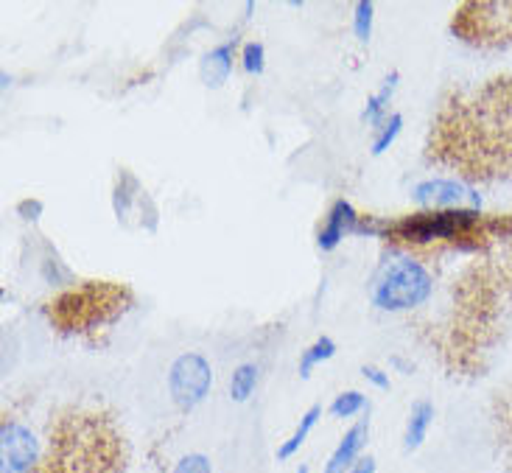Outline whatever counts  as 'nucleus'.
I'll return each instance as SVG.
<instances>
[{
  "mask_svg": "<svg viewBox=\"0 0 512 473\" xmlns=\"http://www.w3.org/2000/svg\"><path fill=\"white\" fill-rule=\"evenodd\" d=\"M129 462L124 432L112 415L96 409H65L48 426L34 473H124Z\"/></svg>",
  "mask_w": 512,
  "mask_h": 473,
  "instance_id": "nucleus-1",
  "label": "nucleus"
},
{
  "mask_svg": "<svg viewBox=\"0 0 512 473\" xmlns=\"http://www.w3.org/2000/svg\"><path fill=\"white\" fill-rule=\"evenodd\" d=\"M129 306H132V292L126 286L110 283V280H98V283L93 280V283H82V286L68 289L56 300H51L48 317L59 331L84 334L98 325L115 322Z\"/></svg>",
  "mask_w": 512,
  "mask_h": 473,
  "instance_id": "nucleus-2",
  "label": "nucleus"
},
{
  "mask_svg": "<svg viewBox=\"0 0 512 473\" xmlns=\"http://www.w3.org/2000/svg\"><path fill=\"white\" fill-rule=\"evenodd\" d=\"M434 280L417 258H392L370 280V300L381 311H412L431 297Z\"/></svg>",
  "mask_w": 512,
  "mask_h": 473,
  "instance_id": "nucleus-3",
  "label": "nucleus"
},
{
  "mask_svg": "<svg viewBox=\"0 0 512 473\" xmlns=\"http://www.w3.org/2000/svg\"><path fill=\"white\" fill-rule=\"evenodd\" d=\"M451 34L476 48H510L512 0L462 3L451 17Z\"/></svg>",
  "mask_w": 512,
  "mask_h": 473,
  "instance_id": "nucleus-4",
  "label": "nucleus"
},
{
  "mask_svg": "<svg viewBox=\"0 0 512 473\" xmlns=\"http://www.w3.org/2000/svg\"><path fill=\"white\" fill-rule=\"evenodd\" d=\"M213 367L202 353H182L168 370V395L180 412H191L210 395Z\"/></svg>",
  "mask_w": 512,
  "mask_h": 473,
  "instance_id": "nucleus-5",
  "label": "nucleus"
},
{
  "mask_svg": "<svg viewBox=\"0 0 512 473\" xmlns=\"http://www.w3.org/2000/svg\"><path fill=\"white\" fill-rule=\"evenodd\" d=\"M40 457V440L26 423L9 418L0 423V473H34Z\"/></svg>",
  "mask_w": 512,
  "mask_h": 473,
  "instance_id": "nucleus-6",
  "label": "nucleus"
},
{
  "mask_svg": "<svg viewBox=\"0 0 512 473\" xmlns=\"http://www.w3.org/2000/svg\"><path fill=\"white\" fill-rule=\"evenodd\" d=\"M412 196L423 210H482V196L465 180H426Z\"/></svg>",
  "mask_w": 512,
  "mask_h": 473,
  "instance_id": "nucleus-7",
  "label": "nucleus"
},
{
  "mask_svg": "<svg viewBox=\"0 0 512 473\" xmlns=\"http://www.w3.org/2000/svg\"><path fill=\"white\" fill-rule=\"evenodd\" d=\"M370 429H373V420H370V415L356 420V423H353V426L345 432V437L339 440V446L333 448V454L328 457V462H325V471L322 473H350V468L364 457L361 451L367 448Z\"/></svg>",
  "mask_w": 512,
  "mask_h": 473,
  "instance_id": "nucleus-8",
  "label": "nucleus"
},
{
  "mask_svg": "<svg viewBox=\"0 0 512 473\" xmlns=\"http://www.w3.org/2000/svg\"><path fill=\"white\" fill-rule=\"evenodd\" d=\"M359 222H361V216L356 213V208H353L347 199H336L331 213H328V219H325V224H322V230H319L317 247L322 252H333L339 244H342V238L356 236Z\"/></svg>",
  "mask_w": 512,
  "mask_h": 473,
  "instance_id": "nucleus-9",
  "label": "nucleus"
},
{
  "mask_svg": "<svg viewBox=\"0 0 512 473\" xmlns=\"http://www.w3.org/2000/svg\"><path fill=\"white\" fill-rule=\"evenodd\" d=\"M233 65H236V40L222 42L213 51L202 56L199 62V79L210 90H222L227 79L233 76Z\"/></svg>",
  "mask_w": 512,
  "mask_h": 473,
  "instance_id": "nucleus-10",
  "label": "nucleus"
},
{
  "mask_svg": "<svg viewBox=\"0 0 512 473\" xmlns=\"http://www.w3.org/2000/svg\"><path fill=\"white\" fill-rule=\"evenodd\" d=\"M434 415L437 409L431 401H415L409 409V418H406V432H403V451L406 454H415L417 448L426 443L429 429L434 426Z\"/></svg>",
  "mask_w": 512,
  "mask_h": 473,
  "instance_id": "nucleus-11",
  "label": "nucleus"
},
{
  "mask_svg": "<svg viewBox=\"0 0 512 473\" xmlns=\"http://www.w3.org/2000/svg\"><path fill=\"white\" fill-rule=\"evenodd\" d=\"M398 82H401V73H398V70H392L387 79H384V84H381V90H378L375 96L367 98V107H364V112H361V121H364V124H370L373 129H378V126L387 121L389 101H392L395 90H398Z\"/></svg>",
  "mask_w": 512,
  "mask_h": 473,
  "instance_id": "nucleus-12",
  "label": "nucleus"
},
{
  "mask_svg": "<svg viewBox=\"0 0 512 473\" xmlns=\"http://www.w3.org/2000/svg\"><path fill=\"white\" fill-rule=\"evenodd\" d=\"M319 418H322V406H308V412L300 418V423H297V429L291 432L289 440H283L280 448H277V462H289L291 457L305 446V440H308V434L314 432V426L319 423Z\"/></svg>",
  "mask_w": 512,
  "mask_h": 473,
  "instance_id": "nucleus-13",
  "label": "nucleus"
},
{
  "mask_svg": "<svg viewBox=\"0 0 512 473\" xmlns=\"http://www.w3.org/2000/svg\"><path fill=\"white\" fill-rule=\"evenodd\" d=\"M140 196V182L129 174V171H121L118 174V182H115V196H112V208H115V216L118 222H124L126 213L132 208V202Z\"/></svg>",
  "mask_w": 512,
  "mask_h": 473,
  "instance_id": "nucleus-14",
  "label": "nucleus"
},
{
  "mask_svg": "<svg viewBox=\"0 0 512 473\" xmlns=\"http://www.w3.org/2000/svg\"><path fill=\"white\" fill-rule=\"evenodd\" d=\"M333 356H336V342H333L331 336H319L317 342L311 345V348L303 350V356H300V378L308 381L311 378V370L322 362H331Z\"/></svg>",
  "mask_w": 512,
  "mask_h": 473,
  "instance_id": "nucleus-15",
  "label": "nucleus"
},
{
  "mask_svg": "<svg viewBox=\"0 0 512 473\" xmlns=\"http://www.w3.org/2000/svg\"><path fill=\"white\" fill-rule=\"evenodd\" d=\"M258 387V367L255 364H238L230 378V398L236 404H247L252 398V392Z\"/></svg>",
  "mask_w": 512,
  "mask_h": 473,
  "instance_id": "nucleus-16",
  "label": "nucleus"
},
{
  "mask_svg": "<svg viewBox=\"0 0 512 473\" xmlns=\"http://www.w3.org/2000/svg\"><path fill=\"white\" fill-rule=\"evenodd\" d=\"M367 395L359 390H347V392H339L336 398H333V404H331V418H339V420H345V418H356V415H361L364 409H367Z\"/></svg>",
  "mask_w": 512,
  "mask_h": 473,
  "instance_id": "nucleus-17",
  "label": "nucleus"
},
{
  "mask_svg": "<svg viewBox=\"0 0 512 473\" xmlns=\"http://www.w3.org/2000/svg\"><path fill=\"white\" fill-rule=\"evenodd\" d=\"M373 23H375V3L373 0H359L353 6V34L359 42L373 40Z\"/></svg>",
  "mask_w": 512,
  "mask_h": 473,
  "instance_id": "nucleus-18",
  "label": "nucleus"
},
{
  "mask_svg": "<svg viewBox=\"0 0 512 473\" xmlns=\"http://www.w3.org/2000/svg\"><path fill=\"white\" fill-rule=\"evenodd\" d=\"M403 129V115L401 112H392L384 124L375 129V140H373V154L378 157V154H384L398 140V135H401Z\"/></svg>",
  "mask_w": 512,
  "mask_h": 473,
  "instance_id": "nucleus-19",
  "label": "nucleus"
},
{
  "mask_svg": "<svg viewBox=\"0 0 512 473\" xmlns=\"http://www.w3.org/2000/svg\"><path fill=\"white\" fill-rule=\"evenodd\" d=\"M241 65H244V70H247L250 76H261L263 70H266V48H263V42H247V45H244V51H241Z\"/></svg>",
  "mask_w": 512,
  "mask_h": 473,
  "instance_id": "nucleus-20",
  "label": "nucleus"
},
{
  "mask_svg": "<svg viewBox=\"0 0 512 473\" xmlns=\"http://www.w3.org/2000/svg\"><path fill=\"white\" fill-rule=\"evenodd\" d=\"M171 473H213V462L205 454H185Z\"/></svg>",
  "mask_w": 512,
  "mask_h": 473,
  "instance_id": "nucleus-21",
  "label": "nucleus"
},
{
  "mask_svg": "<svg viewBox=\"0 0 512 473\" xmlns=\"http://www.w3.org/2000/svg\"><path fill=\"white\" fill-rule=\"evenodd\" d=\"M361 376L367 378L373 387H378V390H389V387H392L387 373H384L381 367H373V364H364V367H361Z\"/></svg>",
  "mask_w": 512,
  "mask_h": 473,
  "instance_id": "nucleus-22",
  "label": "nucleus"
},
{
  "mask_svg": "<svg viewBox=\"0 0 512 473\" xmlns=\"http://www.w3.org/2000/svg\"><path fill=\"white\" fill-rule=\"evenodd\" d=\"M17 213H20L26 222H37L42 213V202L40 199H26V202H20V205H17Z\"/></svg>",
  "mask_w": 512,
  "mask_h": 473,
  "instance_id": "nucleus-23",
  "label": "nucleus"
},
{
  "mask_svg": "<svg viewBox=\"0 0 512 473\" xmlns=\"http://www.w3.org/2000/svg\"><path fill=\"white\" fill-rule=\"evenodd\" d=\"M375 471H378V460H375L373 454L361 457V460L350 468V473H375Z\"/></svg>",
  "mask_w": 512,
  "mask_h": 473,
  "instance_id": "nucleus-24",
  "label": "nucleus"
},
{
  "mask_svg": "<svg viewBox=\"0 0 512 473\" xmlns=\"http://www.w3.org/2000/svg\"><path fill=\"white\" fill-rule=\"evenodd\" d=\"M504 426H507V434H510V446H512V398L507 409H504Z\"/></svg>",
  "mask_w": 512,
  "mask_h": 473,
  "instance_id": "nucleus-25",
  "label": "nucleus"
}]
</instances>
